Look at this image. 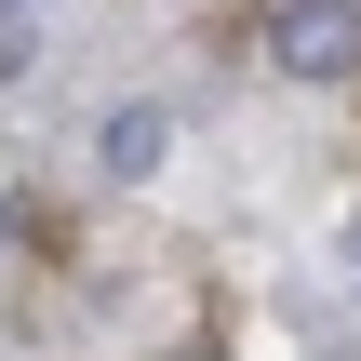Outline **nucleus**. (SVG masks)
<instances>
[{"mask_svg": "<svg viewBox=\"0 0 361 361\" xmlns=\"http://www.w3.org/2000/svg\"><path fill=\"white\" fill-rule=\"evenodd\" d=\"M268 67L281 80H348L361 67V0H281L268 13Z\"/></svg>", "mask_w": 361, "mask_h": 361, "instance_id": "1", "label": "nucleus"}, {"mask_svg": "<svg viewBox=\"0 0 361 361\" xmlns=\"http://www.w3.org/2000/svg\"><path fill=\"white\" fill-rule=\"evenodd\" d=\"M161 147H174V121H161V107H107V121H94V161H107L121 188H134V174H161Z\"/></svg>", "mask_w": 361, "mask_h": 361, "instance_id": "2", "label": "nucleus"}, {"mask_svg": "<svg viewBox=\"0 0 361 361\" xmlns=\"http://www.w3.org/2000/svg\"><path fill=\"white\" fill-rule=\"evenodd\" d=\"M0 27H13V40H40V0H0Z\"/></svg>", "mask_w": 361, "mask_h": 361, "instance_id": "3", "label": "nucleus"}]
</instances>
